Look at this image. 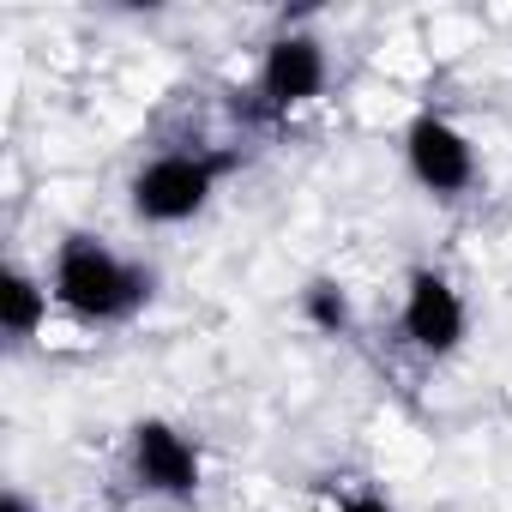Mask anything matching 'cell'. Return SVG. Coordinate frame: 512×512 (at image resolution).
Returning a JSON list of instances; mask_svg holds the SVG:
<instances>
[{"mask_svg": "<svg viewBox=\"0 0 512 512\" xmlns=\"http://www.w3.org/2000/svg\"><path fill=\"white\" fill-rule=\"evenodd\" d=\"M49 290H55V302L73 320H85V326H121V320H133L151 302L157 278H151V266L121 260V253L109 241H97V235H67L55 247Z\"/></svg>", "mask_w": 512, "mask_h": 512, "instance_id": "cell-1", "label": "cell"}, {"mask_svg": "<svg viewBox=\"0 0 512 512\" xmlns=\"http://www.w3.org/2000/svg\"><path fill=\"white\" fill-rule=\"evenodd\" d=\"M235 163H241V151H205V145H193V151H163V157H151V163L127 181V205H133L139 223H157V229L187 223V217H199V211L211 205L217 181H223Z\"/></svg>", "mask_w": 512, "mask_h": 512, "instance_id": "cell-2", "label": "cell"}, {"mask_svg": "<svg viewBox=\"0 0 512 512\" xmlns=\"http://www.w3.org/2000/svg\"><path fill=\"white\" fill-rule=\"evenodd\" d=\"M404 163H410L416 187L434 199H464L476 187V145L434 109H422L404 127Z\"/></svg>", "mask_w": 512, "mask_h": 512, "instance_id": "cell-3", "label": "cell"}, {"mask_svg": "<svg viewBox=\"0 0 512 512\" xmlns=\"http://www.w3.org/2000/svg\"><path fill=\"white\" fill-rule=\"evenodd\" d=\"M326 43L314 31H284L266 43L260 55V79H253V97H260V115H290L302 103H314L326 91Z\"/></svg>", "mask_w": 512, "mask_h": 512, "instance_id": "cell-4", "label": "cell"}, {"mask_svg": "<svg viewBox=\"0 0 512 512\" xmlns=\"http://www.w3.org/2000/svg\"><path fill=\"white\" fill-rule=\"evenodd\" d=\"M127 464H133V482L151 488V494H163V500H193V494H199V476H205L199 446H193L175 422H163V416L133 422Z\"/></svg>", "mask_w": 512, "mask_h": 512, "instance_id": "cell-5", "label": "cell"}, {"mask_svg": "<svg viewBox=\"0 0 512 512\" xmlns=\"http://www.w3.org/2000/svg\"><path fill=\"white\" fill-rule=\"evenodd\" d=\"M464 296L434 272V266H416L410 284H404V338L422 350V356H452L464 344Z\"/></svg>", "mask_w": 512, "mask_h": 512, "instance_id": "cell-6", "label": "cell"}, {"mask_svg": "<svg viewBox=\"0 0 512 512\" xmlns=\"http://www.w3.org/2000/svg\"><path fill=\"white\" fill-rule=\"evenodd\" d=\"M49 302H55V290L37 284L25 266H7V272H0V326H7L13 344H31V338L49 326Z\"/></svg>", "mask_w": 512, "mask_h": 512, "instance_id": "cell-7", "label": "cell"}, {"mask_svg": "<svg viewBox=\"0 0 512 512\" xmlns=\"http://www.w3.org/2000/svg\"><path fill=\"white\" fill-rule=\"evenodd\" d=\"M302 320H308L314 332H326V338H344V332L356 326L350 290H344V284H332V278H314V284L302 290Z\"/></svg>", "mask_w": 512, "mask_h": 512, "instance_id": "cell-8", "label": "cell"}, {"mask_svg": "<svg viewBox=\"0 0 512 512\" xmlns=\"http://www.w3.org/2000/svg\"><path fill=\"white\" fill-rule=\"evenodd\" d=\"M338 512H398V506H392V500H386L380 488H356V494H350V500H344Z\"/></svg>", "mask_w": 512, "mask_h": 512, "instance_id": "cell-9", "label": "cell"}, {"mask_svg": "<svg viewBox=\"0 0 512 512\" xmlns=\"http://www.w3.org/2000/svg\"><path fill=\"white\" fill-rule=\"evenodd\" d=\"M0 512H37V506H31V500H25V494H19V488H13V494H7V500H0Z\"/></svg>", "mask_w": 512, "mask_h": 512, "instance_id": "cell-10", "label": "cell"}]
</instances>
